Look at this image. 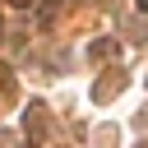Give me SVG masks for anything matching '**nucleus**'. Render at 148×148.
I'll list each match as a JSON object with an SVG mask.
<instances>
[{
  "label": "nucleus",
  "instance_id": "nucleus-6",
  "mask_svg": "<svg viewBox=\"0 0 148 148\" xmlns=\"http://www.w3.org/2000/svg\"><path fill=\"white\" fill-rule=\"evenodd\" d=\"M139 9H143V14H148V0H139Z\"/></svg>",
  "mask_w": 148,
  "mask_h": 148
},
{
  "label": "nucleus",
  "instance_id": "nucleus-2",
  "mask_svg": "<svg viewBox=\"0 0 148 148\" xmlns=\"http://www.w3.org/2000/svg\"><path fill=\"white\" fill-rule=\"evenodd\" d=\"M23 134H28L32 143L51 134V116H46V106H42V102H32V106L23 111Z\"/></svg>",
  "mask_w": 148,
  "mask_h": 148
},
{
  "label": "nucleus",
  "instance_id": "nucleus-3",
  "mask_svg": "<svg viewBox=\"0 0 148 148\" xmlns=\"http://www.w3.org/2000/svg\"><path fill=\"white\" fill-rule=\"evenodd\" d=\"M106 56H116V42H106V37L92 42V60H106Z\"/></svg>",
  "mask_w": 148,
  "mask_h": 148
},
{
  "label": "nucleus",
  "instance_id": "nucleus-5",
  "mask_svg": "<svg viewBox=\"0 0 148 148\" xmlns=\"http://www.w3.org/2000/svg\"><path fill=\"white\" fill-rule=\"evenodd\" d=\"M9 5H32V0H9Z\"/></svg>",
  "mask_w": 148,
  "mask_h": 148
},
{
  "label": "nucleus",
  "instance_id": "nucleus-7",
  "mask_svg": "<svg viewBox=\"0 0 148 148\" xmlns=\"http://www.w3.org/2000/svg\"><path fill=\"white\" fill-rule=\"evenodd\" d=\"M0 37H5V23H0Z\"/></svg>",
  "mask_w": 148,
  "mask_h": 148
},
{
  "label": "nucleus",
  "instance_id": "nucleus-4",
  "mask_svg": "<svg viewBox=\"0 0 148 148\" xmlns=\"http://www.w3.org/2000/svg\"><path fill=\"white\" fill-rule=\"evenodd\" d=\"M0 148H9V134H5V130H0Z\"/></svg>",
  "mask_w": 148,
  "mask_h": 148
},
{
  "label": "nucleus",
  "instance_id": "nucleus-1",
  "mask_svg": "<svg viewBox=\"0 0 148 148\" xmlns=\"http://www.w3.org/2000/svg\"><path fill=\"white\" fill-rule=\"evenodd\" d=\"M125 83H130V74H125V69H106V74L92 83V102H111L116 92H125Z\"/></svg>",
  "mask_w": 148,
  "mask_h": 148
}]
</instances>
